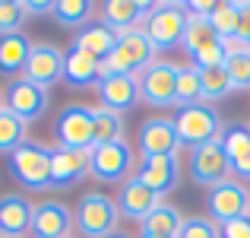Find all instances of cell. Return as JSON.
<instances>
[{"mask_svg": "<svg viewBox=\"0 0 250 238\" xmlns=\"http://www.w3.org/2000/svg\"><path fill=\"white\" fill-rule=\"evenodd\" d=\"M51 153H54L51 146H44V143H38V140H29L13 156H6L10 175L16 178L19 188H25L29 194L48 190V184H51Z\"/></svg>", "mask_w": 250, "mask_h": 238, "instance_id": "4", "label": "cell"}, {"mask_svg": "<svg viewBox=\"0 0 250 238\" xmlns=\"http://www.w3.org/2000/svg\"><path fill=\"white\" fill-rule=\"evenodd\" d=\"M32 48H35V45L29 42L25 32H19V35H3V38H0V73L13 76V79L22 76Z\"/></svg>", "mask_w": 250, "mask_h": 238, "instance_id": "24", "label": "cell"}, {"mask_svg": "<svg viewBox=\"0 0 250 238\" xmlns=\"http://www.w3.org/2000/svg\"><path fill=\"white\" fill-rule=\"evenodd\" d=\"M117 38H121V32H114L111 25H104V23H89L85 29H80V32L73 35L70 48H80V51H85V54L104 61V57L114 51Z\"/></svg>", "mask_w": 250, "mask_h": 238, "instance_id": "23", "label": "cell"}, {"mask_svg": "<svg viewBox=\"0 0 250 238\" xmlns=\"http://www.w3.org/2000/svg\"><path fill=\"white\" fill-rule=\"evenodd\" d=\"M92 16H95L92 0H57L54 3V19L63 29H85Z\"/></svg>", "mask_w": 250, "mask_h": 238, "instance_id": "26", "label": "cell"}, {"mask_svg": "<svg viewBox=\"0 0 250 238\" xmlns=\"http://www.w3.org/2000/svg\"><path fill=\"white\" fill-rule=\"evenodd\" d=\"M76 229L73 210L63 200H42L35 203V216H32V238H70Z\"/></svg>", "mask_w": 250, "mask_h": 238, "instance_id": "14", "label": "cell"}, {"mask_svg": "<svg viewBox=\"0 0 250 238\" xmlns=\"http://www.w3.org/2000/svg\"><path fill=\"white\" fill-rule=\"evenodd\" d=\"M177 238H222L219 222H212L209 216H184Z\"/></svg>", "mask_w": 250, "mask_h": 238, "instance_id": "34", "label": "cell"}, {"mask_svg": "<svg viewBox=\"0 0 250 238\" xmlns=\"http://www.w3.org/2000/svg\"><path fill=\"white\" fill-rule=\"evenodd\" d=\"M177 149H181V137H177L174 118L155 115L140 124V130H136V153H140V159L177 156Z\"/></svg>", "mask_w": 250, "mask_h": 238, "instance_id": "12", "label": "cell"}, {"mask_svg": "<svg viewBox=\"0 0 250 238\" xmlns=\"http://www.w3.org/2000/svg\"><path fill=\"white\" fill-rule=\"evenodd\" d=\"M181 210L174 207V203H162L155 213H149L146 219L140 222V235H155V238H177L181 232Z\"/></svg>", "mask_w": 250, "mask_h": 238, "instance_id": "25", "label": "cell"}, {"mask_svg": "<svg viewBox=\"0 0 250 238\" xmlns=\"http://www.w3.org/2000/svg\"><path fill=\"white\" fill-rule=\"evenodd\" d=\"M0 108H3V92H0Z\"/></svg>", "mask_w": 250, "mask_h": 238, "instance_id": "40", "label": "cell"}, {"mask_svg": "<svg viewBox=\"0 0 250 238\" xmlns=\"http://www.w3.org/2000/svg\"><path fill=\"white\" fill-rule=\"evenodd\" d=\"M247 127H250V124H247Z\"/></svg>", "mask_w": 250, "mask_h": 238, "instance_id": "42", "label": "cell"}, {"mask_svg": "<svg viewBox=\"0 0 250 238\" xmlns=\"http://www.w3.org/2000/svg\"><path fill=\"white\" fill-rule=\"evenodd\" d=\"M70 238H73V235H70Z\"/></svg>", "mask_w": 250, "mask_h": 238, "instance_id": "43", "label": "cell"}, {"mask_svg": "<svg viewBox=\"0 0 250 238\" xmlns=\"http://www.w3.org/2000/svg\"><path fill=\"white\" fill-rule=\"evenodd\" d=\"M155 45L149 42V35L143 29L133 32H121L114 51L102 61V76L121 73V76H140L149 64H155Z\"/></svg>", "mask_w": 250, "mask_h": 238, "instance_id": "1", "label": "cell"}, {"mask_svg": "<svg viewBox=\"0 0 250 238\" xmlns=\"http://www.w3.org/2000/svg\"><path fill=\"white\" fill-rule=\"evenodd\" d=\"M117 213H121V219H130V222H143L149 213H155V210L165 203V197H159L155 190H149L146 184L140 181V178H127V181L117 188Z\"/></svg>", "mask_w": 250, "mask_h": 238, "instance_id": "13", "label": "cell"}, {"mask_svg": "<svg viewBox=\"0 0 250 238\" xmlns=\"http://www.w3.org/2000/svg\"><path fill=\"white\" fill-rule=\"evenodd\" d=\"M174 127H177V137H181V146L196 149V146H206V143L219 140L222 130H225V121H222V115H219L215 105L196 102V105L177 108Z\"/></svg>", "mask_w": 250, "mask_h": 238, "instance_id": "2", "label": "cell"}, {"mask_svg": "<svg viewBox=\"0 0 250 238\" xmlns=\"http://www.w3.org/2000/svg\"><path fill=\"white\" fill-rule=\"evenodd\" d=\"M92 124H95V146L124 140V115H114V111L98 105V108H92Z\"/></svg>", "mask_w": 250, "mask_h": 238, "instance_id": "28", "label": "cell"}, {"mask_svg": "<svg viewBox=\"0 0 250 238\" xmlns=\"http://www.w3.org/2000/svg\"><path fill=\"white\" fill-rule=\"evenodd\" d=\"M48 105H51L48 89L29 83L25 76L10 79V83H6V89H3V108H10L13 115H16L19 121H25V124L42 121V118L48 115Z\"/></svg>", "mask_w": 250, "mask_h": 238, "instance_id": "10", "label": "cell"}, {"mask_svg": "<svg viewBox=\"0 0 250 238\" xmlns=\"http://www.w3.org/2000/svg\"><path fill=\"white\" fill-rule=\"evenodd\" d=\"M209 45H219V32L212 29V23L203 19V16H187V29H184L181 48L187 51V54H193V51L209 48Z\"/></svg>", "mask_w": 250, "mask_h": 238, "instance_id": "29", "label": "cell"}, {"mask_svg": "<svg viewBox=\"0 0 250 238\" xmlns=\"http://www.w3.org/2000/svg\"><path fill=\"white\" fill-rule=\"evenodd\" d=\"M177 108H184V105H196L203 102V76L196 67H181L177 70Z\"/></svg>", "mask_w": 250, "mask_h": 238, "instance_id": "31", "label": "cell"}, {"mask_svg": "<svg viewBox=\"0 0 250 238\" xmlns=\"http://www.w3.org/2000/svg\"><path fill=\"white\" fill-rule=\"evenodd\" d=\"M54 140L61 149H76L89 153L95 146V124H92V108L85 105H67L61 108L54 121Z\"/></svg>", "mask_w": 250, "mask_h": 238, "instance_id": "8", "label": "cell"}, {"mask_svg": "<svg viewBox=\"0 0 250 238\" xmlns=\"http://www.w3.org/2000/svg\"><path fill=\"white\" fill-rule=\"evenodd\" d=\"M225 73H228V83H231V92L250 89V54L228 57L225 61Z\"/></svg>", "mask_w": 250, "mask_h": 238, "instance_id": "35", "label": "cell"}, {"mask_svg": "<svg viewBox=\"0 0 250 238\" xmlns=\"http://www.w3.org/2000/svg\"><path fill=\"white\" fill-rule=\"evenodd\" d=\"M209 23H212V29L219 32V38L241 32V3H231V0H215V10L209 13Z\"/></svg>", "mask_w": 250, "mask_h": 238, "instance_id": "30", "label": "cell"}, {"mask_svg": "<svg viewBox=\"0 0 250 238\" xmlns=\"http://www.w3.org/2000/svg\"><path fill=\"white\" fill-rule=\"evenodd\" d=\"M32 216H35V203L29 194H0V238H22L32 229Z\"/></svg>", "mask_w": 250, "mask_h": 238, "instance_id": "17", "label": "cell"}, {"mask_svg": "<svg viewBox=\"0 0 250 238\" xmlns=\"http://www.w3.org/2000/svg\"><path fill=\"white\" fill-rule=\"evenodd\" d=\"M111 238H130V235H124V232H114V235H111Z\"/></svg>", "mask_w": 250, "mask_h": 238, "instance_id": "39", "label": "cell"}, {"mask_svg": "<svg viewBox=\"0 0 250 238\" xmlns=\"http://www.w3.org/2000/svg\"><path fill=\"white\" fill-rule=\"evenodd\" d=\"M219 42H222V51H225V57L250 54V38L241 35V32H234V35H225V38H219Z\"/></svg>", "mask_w": 250, "mask_h": 238, "instance_id": "36", "label": "cell"}, {"mask_svg": "<svg viewBox=\"0 0 250 238\" xmlns=\"http://www.w3.org/2000/svg\"><path fill=\"white\" fill-rule=\"evenodd\" d=\"M95 92H98L102 108L114 111V115H127L133 105H140V86H136V76H121V73L102 76L98 86H95Z\"/></svg>", "mask_w": 250, "mask_h": 238, "instance_id": "18", "label": "cell"}, {"mask_svg": "<svg viewBox=\"0 0 250 238\" xmlns=\"http://www.w3.org/2000/svg\"><path fill=\"white\" fill-rule=\"evenodd\" d=\"M63 54H67V51L57 48V45H48V42L35 45L22 76L29 79V83L42 86V89H51V86H57L63 79Z\"/></svg>", "mask_w": 250, "mask_h": 238, "instance_id": "15", "label": "cell"}, {"mask_svg": "<svg viewBox=\"0 0 250 238\" xmlns=\"http://www.w3.org/2000/svg\"><path fill=\"white\" fill-rule=\"evenodd\" d=\"M219 143L231 162V175L238 181H250V127L247 124H225Z\"/></svg>", "mask_w": 250, "mask_h": 238, "instance_id": "21", "label": "cell"}, {"mask_svg": "<svg viewBox=\"0 0 250 238\" xmlns=\"http://www.w3.org/2000/svg\"><path fill=\"white\" fill-rule=\"evenodd\" d=\"M29 19L22 0H0V38L3 35H19Z\"/></svg>", "mask_w": 250, "mask_h": 238, "instance_id": "33", "label": "cell"}, {"mask_svg": "<svg viewBox=\"0 0 250 238\" xmlns=\"http://www.w3.org/2000/svg\"><path fill=\"white\" fill-rule=\"evenodd\" d=\"M140 238H155V235H140Z\"/></svg>", "mask_w": 250, "mask_h": 238, "instance_id": "41", "label": "cell"}, {"mask_svg": "<svg viewBox=\"0 0 250 238\" xmlns=\"http://www.w3.org/2000/svg\"><path fill=\"white\" fill-rule=\"evenodd\" d=\"M136 165H140V153L127 140L89 149V175L102 184H124L136 175Z\"/></svg>", "mask_w": 250, "mask_h": 238, "instance_id": "5", "label": "cell"}, {"mask_svg": "<svg viewBox=\"0 0 250 238\" xmlns=\"http://www.w3.org/2000/svg\"><path fill=\"white\" fill-rule=\"evenodd\" d=\"M206 203H209V219L219 222V226L250 216V190H247V184L238 181L234 175L228 178V181H222L219 188L209 190Z\"/></svg>", "mask_w": 250, "mask_h": 238, "instance_id": "11", "label": "cell"}, {"mask_svg": "<svg viewBox=\"0 0 250 238\" xmlns=\"http://www.w3.org/2000/svg\"><path fill=\"white\" fill-rule=\"evenodd\" d=\"M102 79V61L92 54H85L80 48H70L63 54V83L70 89H89V86H98Z\"/></svg>", "mask_w": 250, "mask_h": 238, "instance_id": "22", "label": "cell"}, {"mask_svg": "<svg viewBox=\"0 0 250 238\" xmlns=\"http://www.w3.org/2000/svg\"><path fill=\"white\" fill-rule=\"evenodd\" d=\"M219 232H222V238H250V216L225 222V226H219Z\"/></svg>", "mask_w": 250, "mask_h": 238, "instance_id": "37", "label": "cell"}, {"mask_svg": "<svg viewBox=\"0 0 250 238\" xmlns=\"http://www.w3.org/2000/svg\"><path fill=\"white\" fill-rule=\"evenodd\" d=\"M22 143H29V124L19 121L10 108H0V153L13 156Z\"/></svg>", "mask_w": 250, "mask_h": 238, "instance_id": "27", "label": "cell"}, {"mask_svg": "<svg viewBox=\"0 0 250 238\" xmlns=\"http://www.w3.org/2000/svg\"><path fill=\"white\" fill-rule=\"evenodd\" d=\"M184 29H187V6L177 0H162L152 6L143 32L149 35V42L155 45V51H171L184 42Z\"/></svg>", "mask_w": 250, "mask_h": 238, "instance_id": "6", "label": "cell"}, {"mask_svg": "<svg viewBox=\"0 0 250 238\" xmlns=\"http://www.w3.org/2000/svg\"><path fill=\"white\" fill-rule=\"evenodd\" d=\"M187 175L193 184L200 188H219L222 181L231 178V162H228L225 149H222L219 140L206 143V146H196L187 153Z\"/></svg>", "mask_w": 250, "mask_h": 238, "instance_id": "9", "label": "cell"}, {"mask_svg": "<svg viewBox=\"0 0 250 238\" xmlns=\"http://www.w3.org/2000/svg\"><path fill=\"white\" fill-rule=\"evenodd\" d=\"M203 76V102L215 105L222 102V98L231 95V83H228V73L225 67H215V70H200Z\"/></svg>", "mask_w": 250, "mask_h": 238, "instance_id": "32", "label": "cell"}, {"mask_svg": "<svg viewBox=\"0 0 250 238\" xmlns=\"http://www.w3.org/2000/svg\"><path fill=\"white\" fill-rule=\"evenodd\" d=\"M54 3L57 0H22L29 16H54Z\"/></svg>", "mask_w": 250, "mask_h": 238, "instance_id": "38", "label": "cell"}, {"mask_svg": "<svg viewBox=\"0 0 250 238\" xmlns=\"http://www.w3.org/2000/svg\"><path fill=\"white\" fill-rule=\"evenodd\" d=\"M177 70L181 64L174 61H155L136 76V86H140V102L149 105V108H171L177 105Z\"/></svg>", "mask_w": 250, "mask_h": 238, "instance_id": "7", "label": "cell"}, {"mask_svg": "<svg viewBox=\"0 0 250 238\" xmlns=\"http://www.w3.org/2000/svg\"><path fill=\"white\" fill-rule=\"evenodd\" d=\"M89 175V153H76V149H61L54 146L51 153V184L48 190H67L76 181Z\"/></svg>", "mask_w": 250, "mask_h": 238, "instance_id": "19", "label": "cell"}, {"mask_svg": "<svg viewBox=\"0 0 250 238\" xmlns=\"http://www.w3.org/2000/svg\"><path fill=\"white\" fill-rule=\"evenodd\" d=\"M73 219L83 238H111L117 232L121 213L114 197H108L104 190H85L73 210Z\"/></svg>", "mask_w": 250, "mask_h": 238, "instance_id": "3", "label": "cell"}, {"mask_svg": "<svg viewBox=\"0 0 250 238\" xmlns=\"http://www.w3.org/2000/svg\"><path fill=\"white\" fill-rule=\"evenodd\" d=\"M155 3L149 0H108L102 6V23L111 25L114 32H133V29H143L152 13Z\"/></svg>", "mask_w": 250, "mask_h": 238, "instance_id": "20", "label": "cell"}, {"mask_svg": "<svg viewBox=\"0 0 250 238\" xmlns=\"http://www.w3.org/2000/svg\"><path fill=\"white\" fill-rule=\"evenodd\" d=\"M136 178H140L149 190H155L159 197H168L171 190L181 184V162H177V156L140 159V165H136Z\"/></svg>", "mask_w": 250, "mask_h": 238, "instance_id": "16", "label": "cell"}]
</instances>
